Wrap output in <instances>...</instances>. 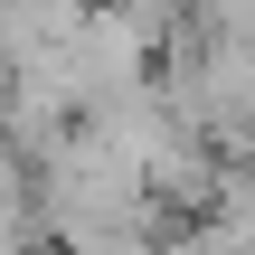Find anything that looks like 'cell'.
<instances>
[{
	"instance_id": "cell-1",
	"label": "cell",
	"mask_w": 255,
	"mask_h": 255,
	"mask_svg": "<svg viewBox=\"0 0 255 255\" xmlns=\"http://www.w3.org/2000/svg\"><path fill=\"white\" fill-rule=\"evenodd\" d=\"M0 255H47V227H38V189H28V161L0 142Z\"/></svg>"
},
{
	"instance_id": "cell-2",
	"label": "cell",
	"mask_w": 255,
	"mask_h": 255,
	"mask_svg": "<svg viewBox=\"0 0 255 255\" xmlns=\"http://www.w3.org/2000/svg\"><path fill=\"white\" fill-rule=\"evenodd\" d=\"M47 255H170V246L142 227V237H76V246H47Z\"/></svg>"
},
{
	"instance_id": "cell-3",
	"label": "cell",
	"mask_w": 255,
	"mask_h": 255,
	"mask_svg": "<svg viewBox=\"0 0 255 255\" xmlns=\"http://www.w3.org/2000/svg\"><path fill=\"white\" fill-rule=\"evenodd\" d=\"M227 161H237V170H255V114L237 123V132H227Z\"/></svg>"
}]
</instances>
